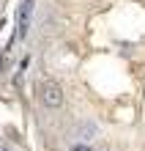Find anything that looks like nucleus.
Instances as JSON below:
<instances>
[{
    "label": "nucleus",
    "mask_w": 145,
    "mask_h": 151,
    "mask_svg": "<svg viewBox=\"0 0 145 151\" xmlns=\"http://www.w3.org/2000/svg\"><path fill=\"white\" fill-rule=\"evenodd\" d=\"M39 96L44 102V107H60L63 104V88L55 83V80H44L39 85Z\"/></svg>",
    "instance_id": "1"
},
{
    "label": "nucleus",
    "mask_w": 145,
    "mask_h": 151,
    "mask_svg": "<svg viewBox=\"0 0 145 151\" xmlns=\"http://www.w3.org/2000/svg\"><path fill=\"white\" fill-rule=\"evenodd\" d=\"M33 6L36 0H25L22 8H19V17H16V36L25 39L28 36V28H30V17H33Z\"/></svg>",
    "instance_id": "2"
},
{
    "label": "nucleus",
    "mask_w": 145,
    "mask_h": 151,
    "mask_svg": "<svg viewBox=\"0 0 145 151\" xmlns=\"http://www.w3.org/2000/svg\"><path fill=\"white\" fill-rule=\"evenodd\" d=\"M93 135H96V127H93V124H82V127H79V137H82V140H90Z\"/></svg>",
    "instance_id": "3"
},
{
    "label": "nucleus",
    "mask_w": 145,
    "mask_h": 151,
    "mask_svg": "<svg viewBox=\"0 0 145 151\" xmlns=\"http://www.w3.org/2000/svg\"><path fill=\"white\" fill-rule=\"evenodd\" d=\"M69 151H93V148H90L88 143H77V146H71Z\"/></svg>",
    "instance_id": "4"
},
{
    "label": "nucleus",
    "mask_w": 145,
    "mask_h": 151,
    "mask_svg": "<svg viewBox=\"0 0 145 151\" xmlns=\"http://www.w3.org/2000/svg\"><path fill=\"white\" fill-rule=\"evenodd\" d=\"M0 66H3V55H0Z\"/></svg>",
    "instance_id": "5"
},
{
    "label": "nucleus",
    "mask_w": 145,
    "mask_h": 151,
    "mask_svg": "<svg viewBox=\"0 0 145 151\" xmlns=\"http://www.w3.org/2000/svg\"><path fill=\"white\" fill-rule=\"evenodd\" d=\"M0 151H6V148H3V146H0Z\"/></svg>",
    "instance_id": "6"
}]
</instances>
